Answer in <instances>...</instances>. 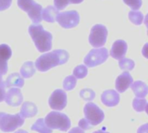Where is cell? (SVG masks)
I'll list each match as a JSON object with an SVG mask.
<instances>
[{
	"label": "cell",
	"mask_w": 148,
	"mask_h": 133,
	"mask_svg": "<svg viewBox=\"0 0 148 133\" xmlns=\"http://www.w3.org/2000/svg\"><path fill=\"white\" fill-rule=\"evenodd\" d=\"M134 61L131 59H127V58H122L119 61V66L121 68V69L128 72L131 71L134 68Z\"/></svg>",
	"instance_id": "obj_23"
},
{
	"label": "cell",
	"mask_w": 148,
	"mask_h": 133,
	"mask_svg": "<svg viewBox=\"0 0 148 133\" xmlns=\"http://www.w3.org/2000/svg\"><path fill=\"white\" fill-rule=\"evenodd\" d=\"M127 51V42L123 40H117L112 45V48L110 50V55L113 58L120 61L121 59L124 58Z\"/></svg>",
	"instance_id": "obj_13"
},
{
	"label": "cell",
	"mask_w": 148,
	"mask_h": 133,
	"mask_svg": "<svg viewBox=\"0 0 148 133\" xmlns=\"http://www.w3.org/2000/svg\"><path fill=\"white\" fill-rule=\"evenodd\" d=\"M44 122L49 129H56L62 132L69 131L71 126V122L69 117L64 113L56 111L49 113L46 116Z\"/></svg>",
	"instance_id": "obj_3"
},
{
	"label": "cell",
	"mask_w": 148,
	"mask_h": 133,
	"mask_svg": "<svg viewBox=\"0 0 148 133\" xmlns=\"http://www.w3.org/2000/svg\"><path fill=\"white\" fill-rule=\"evenodd\" d=\"M49 105L53 110L61 111L67 106V94L62 89L55 90L49 99Z\"/></svg>",
	"instance_id": "obj_10"
},
{
	"label": "cell",
	"mask_w": 148,
	"mask_h": 133,
	"mask_svg": "<svg viewBox=\"0 0 148 133\" xmlns=\"http://www.w3.org/2000/svg\"><path fill=\"white\" fill-rule=\"evenodd\" d=\"M5 88H6V87H5L4 81L3 80V81L0 83V102H2L3 100H4L5 94H6Z\"/></svg>",
	"instance_id": "obj_32"
},
{
	"label": "cell",
	"mask_w": 148,
	"mask_h": 133,
	"mask_svg": "<svg viewBox=\"0 0 148 133\" xmlns=\"http://www.w3.org/2000/svg\"><path fill=\"white\" fill-rule=\"evenodd\" d=\"M88 74V68L84 65H79L77 66L73 72V76H75L77 79H83Z\"/></svg>",
	"instance_id": "obj_25"
},
{
	"label": "cell",
	"mask_w": 148,
	"mask_h": 133,
	"mask_svg": "<svg viewBox=\"0 0 148 133\" xmlns=\"http://www.w3.org/2000/svg\"><path fill=\"white\" fill-rule=\"evenodd\" d=\"M5 87H23V84H24V80L23 78L17 73H14L11 74L10 76H8V78L6 79L5 82Z\"/></svg>",
	"instance_id": "obj_18"
},
{
	"label": "cell",
	"mask_w": 148,
	"mask_h": 133,
	"mask_svg": "<svg viewBox=\"0 0 148 133\" xmlns=\"http://www.w3.org/2000/svg\"><path fill=\"white\" fill-rule=\"evenodd\" d=\"M133 107L138 113L145 112L147 107V102L145 99L141 98H135L133 100Z\"/></svg>",
	"instance_id": "obj_22"
},
{
	"label": "cell",
	"mask_w": 148,
	"mask_h": 133,
	"mask_svg": "<svg viewBox=\"0 0 148 133\" xmlns=\"http://www.w3.org/2000/svg\"><path fill=\"white\" fill-rule=\"evenodd\" d=\"M131 88H132L133 92L134 93L136 98L145 99V97L147 95L148 87L147 84L144 83L143 81L138 80V81H135V82L132 83Z\"/></svg>",
	"instance_id": "obj_17"
},
{
	"label": "cell",
	"mask_w": 148,
	"mask_h": 133,
	"mask_svg": "<svg viewBox=\"0 0 148 133\" xmlns=\"http://www.w3.org/2000/svg\"><path fill=\"white\" fill-rule=\"evenodd\" d=\"M76 86V78L73 75L68 76L63 80V88L65 91H70L74 89Z\"/></svg>",
	"instance_id": "obj_26"
},
{
	"label": "cell",
	"mask_w": 148,
	"mask_h": 133,
	"mask_svg": "<svg viewBox=\"0 0 148 133\" xmlns=\"http://www.w3.org/2000/svg\"><path fill=\"white\" fill-rule=\"evenodd\" d=\"M29 34L39 52L44 53L51 49L52 35L46 31L40 23L30 25L29 27Z\"/></svg>",
	"instance_id": "obj_2"
},
{
	"label": "cell",
	"mask_w": 148,
	"mask_h": 133,
	"mask_svg": "<svg viewBox=\"0 0 148 133\" xmlns=\"http://www.w3.org/2000/svg\"><path fill=\"white\" fill-rule=\"evenodd\" d=\"M36 69L34 68V63L32 61H27L23 63L20 69V74L23 78H30L34 75Z\"/></svg>",
	"instance_id": "obj_20"
},
{
	"label": "cell",
	"mask_w": 148,
	"mask_h": 133,
	"mask_svg": "<svg viewBox=\"0 0 148 133\" xmlns=\"http://www.w3.org/2000/svg\"><path fill=\"white\" fill-rule=\"evenodd\" d=\"M58 10L54 6H48L42 11V18L48 23H54L56 21V16L58 15Z\"/></svg>",
	"instance_id": "obj_19"
},
{
	"label": "cell",
	"mask_w": 148,
	"mask_h": 133,
	"mask_svg": "<svg viewBox=\"0 0 148 133\" xmlns=\"http://www.w3.org/2000/svg\"><path fill=\"white\" fill-rule=\"evenodd\" d=\"M80 97L86 101H91L95 98V93L92 89L85 88L80 92Z\"/></svg>",
	"instance_id": "obj_27"
},
{
	"label": "cell",
	"mask_w": 148,
	"mask_h": 133,
	"mask_svg": "<svg viewBox=\"0 0 148 133\" xmlns=\"http://www.w3.org/2000/svg\"><path fill=\"white\" fill-rule=\"evenodd\" d=\"M93 133H109V132H104V131H102V130H99V131H96V132H93Z\"/></svg>",
	"instance_id": "obj_37"
},
{
	"label": "cell",
	"mask_w": 148,
	"mask_h": 133,
	"mask_svg": "<svg viewBox=\"0 0 148 133\" xmlns=\"http://www.w3.org/2000/svg\"><path fill=\"white\" fill-rule=\"evenodd\" d=\"M126 4H127L133 10H139L142 5V0H123Z\"/></svg>",
	"instance_id": "obj_28"
},
{
	"label": "cell",
	"mask_w": 148,
	"mask_h": 133,
	"mask_svg": "<svg viewBox=\"0 0 148 133\" xmlns=\"http://www.w3.org/2000/svg\"><path fill=\"white\" fill-rule=\"evenodd\" d=\"M54 3H55V8L57 10H61L65 9V7H67L69 3V0H54Z\"/></svg>",
	"instance_id": "obj_29"
},
{
	"label": "cell",
	"mask_w": 148,
	"mask_h": 133,
	"mask_svg": "<svg viewBox=\"0 0 148 133\" xmlns=\"http://www.w3.org/2000/svg\"><path fill=\"white\" fill-rule=\"evenodd\" d=\"M11 48L7 44L0 45V74L4 75L8 71L7 61L11 57Z\"/></svg>",
	"instance_id": "obj_12"
},
{
	"label": "cell",
	"mask_w": 148,
	"mask_h": 133,
	"mask_svg": "<svg viewBox=\"0 0 148 133\" xmlns=\"http://www.w3.org/2000/svg\"><path fill=\"white\" fill-rule=\"evenodd\" d=\"M78 125H79V128H81V129L83 130V131H84V130H89V129H91V127H92V125H89V123L86 120V119H81V120L79 121Z\"/></svg>",
	"instance_id": "obj_30"
},
{
	"label": "cell",
	"mask_w": 148,
	"mask_h": 133,
	"mask_svg": "<svg viewBox=\"0 0 148 133\" xmlns=\"http://www.w3.org/2000/svg\"><path fill=\"white\" fill-rule=\"evenodd\" d=\"M108 51L105 48H95L89 51V53L84 58V63L86 67L94 68L104 63L108 58Z\"/></svg>",
	"instance_id": "obj_6"
},
{
	"label": "cell",
	"mask_w": 148,
	"mask_h": 133,
	"mask_svg": "<svg viewBox=\"0 0 148 133\" xmlns=\"http://www.w3.org/2000/svg\"><path fill=\"white\" fill-rule=\"evenodd\" d=\"M2 76H3V75H1V74H0V83H1L2 81H3V79H2Z\"/></svg>",
	"instance_id": "obj_38"
},
{
	"label": "cell",
	"mask_w": 148,
	"mask_h": 133,
	"mask_svg": "<svg viewBox=\"0 0 148 133\" xmlns=\"http://www.w3.org/2000/svg\"><path fill=\"white\" fill-rule=\"evenodd\" d=\"M36 113H37L36 106L32 102L27 101L22 105L19 114L23 119H27V118H32V117L36 116Z\"/></svg>",
	"instance_id": "obj_16"
},
{
	"label": "cell",
	"mask_w": 148,
	"mask_h": 133,
	"mask_svg": "<svg viewBox=\"0 0 148 133\" xmlns=\"http://www.w3.org/2000/svg\"><path fill=\"white\" fill-rule=\"evenodd\" d=\"M129 19L135 25H140L143 23V14L140 11L132 10L129 12Z\"/></svg>",
	"instance_id": "obj_24"
},
{
	"label": "cell",
	"mask_w": 148,
	"mask_h": 133,
	"mask_svg": "<svg viewBox=\"0 0 148 133\" xmlns=\"http://www.w3.org/2000/svg\"><path fill=\"white\" fill-rule=\"evenodd\" d=\"M108 29L102 24H96L91 29V32L88 37L89 43L94 48L102 47L107 41Z\"/></svg>",
	"instance_id": "obj_8"
},
{
	"label": "cell",
	"mask_w": 148,
	"mask_h": 133,
	"mask_svg": "<svg viewBox=\"0 0 148 133\" xmlns=\"http://www.w3.org/2000/svg\"><path fill=\"white\" fill-rule=\"evenodd\" d=\"M23 123L24 119H23L19 113L11 115L5 113H0V130L3 132H14L21 127Z\"/></svg>",
	"instance_id": "obj_5"
},
{
	"label": "cell",
	"mask_w": 148,
	"mask_h": 133,
	"mask_svg": "<svg viewBox=\"0 0 148 133\" xmlns=\"http://www.w3.org/2000/svg\"><path fill=\"white\" fill-rule=\"evenodd\" d=\"M17 5L22 10L28 13L29 17L34 24H38L42 20V7L41 4L36 3L34 0H17Z\"/></svg>",
	"instance_id": "obj_4"
},
{
	"label": "cell",
	"mask_w": 148,
	"mask_h": 133,
	"mask_svg": "<svg viewBox=\"0 0 148 133\" xmlns=\"http://www.w3.org/2000/svg\"><path fill=\"white\" fill-rule=\"evenodd\" d=\"M23 100V94L18 88H10L4 98L6 104L10 106H19L22 105Z\"/></svg>",
	"instance_id": "obj_11"
},
{
	"label": "cell",
	"mask_w": 148,
	"mask_h": 133,
	"mask_svg": "<svg viewBox=\"0 0 148 133\" xmlns=\"http://www.w3.org/2000/svg\"><path fill=\"white\" fill-rule=\"evenodd\" d=\"M82 1H83V0H69V3H74V4H75V3H81Z\"/></svg>",
	"instance_id": "obj_35"
},
{
	"label": "cell",
	"mask_w": 148,
	"mask_h": 133,
	"mask_svg": "<svg viewBox=\"0 0 148 133\" xmlns=\"http://www.w3.org/2000/svg\"><path fill=\"white\" fill-rule=\"evenodd\" d=\"M69 55L66 50L57 49L42 55L36 61V67L40 72H46L52 68L62 65L69 61Z\"/></svg>",
	"instance_id": "obj_1"
},
{
	"label": "cell",
	"mask_w": 148,
	"mask_h": 133,
	"mask_svg": "<svg viewBox=\"0 0 148 133\" xmlns=\"http://www.w3.org/2000/svg\"><path fill=\"white\" fill-rule=\"evenodd\" d=\"M31 130L35 131V132H37L39 133H52V132H53L51 129H49L46 125L43 119H37L35 122V124L31 126Z\"/></svg>",
	"instance_id": "obj_21"
},
{
	"label": "cell",
	"mask_w": 148,
	"mask_h": 133,
	"mask_svg": "<svg viewBox=\"0 0 148 133\" xmlns=\"http://www.w3.org/2000/svg\"><path fill=\"white\" fill-rule=\"evenodd\" d=\"M56 20L64 29H71L76 27L80 22V16L76 10H69L58 13Z\"/></svg>",
	"instance_id": "obj_9"
},
{
	"label": "cell",
	"mask_w": 148,
	"mask_h": 133,
	"mask_svg": "<svg viewBox=\"0 0 148 133\" xmlns=\"http://www.w3.org/2000/svg\"><path fill=\"white\" fill-rule=\"evenodd\" d=\"M147 125L141 126V127L139 129L138 133H147Z\"/></svg>",
	"instance_id": "obj_34"
},
{
	"label": "cell",
	"mask_w": 148,
	"mask_h": 133,
	"mask_svg": "<svg viewBox=\"0 0 148 133\" xmlns=\"http://www.w3.org/2000/svg\"><path fill=\"white\" fill-rule=\"evenodd\" d=\"M12 0H0V11L7 10L11 5Z\"/></svg>",
	"instance_id": "obj_31"
},
{
	"label": "cell",
	"mask_w": 148,
	"mask_h": 133,
	"mask_svg": "<svg viewBox=\"0 0 148 133\" xmlns=\"http://www.w3.org/2000/svg\"><path fill=\"white\" fill-rule=\"evenodd\" d=\"M84 115L86 120L92 126L98 125L104 119V113L103 111L96 106L95 103H87L84 106Z\"/></svg>",
	"instance_id": "obj_7"
},
{
	"label": "cell",
	"mask_w": 148,
	"mask_h": 133,
	"mask_svg": "<svg viewBox=\"0 0 148 133\" xmlns=\"http://www.w3.org/2000/svg\"><path fill=\"white\" fill-rule=\"evenodd\" d=\"M133 82L134 80L131 74L125 71L117 77L115 81V88L119 93H124L131 87Z\"/></svg>",
	"instance_id": "obj_14"
},
{
	"label": "cell",
	"mask_w": 148,
	"mask_h": 133,
	"mask_svg": "<svg viewBox=\"0 0 148 133\" xmlns=\"http://www.w3.org/2000/svg\"><path fill=\"white\" fill-rule=\"evenodd\" d=\"M14 133H28L26 131H23V130H19V131H16V132Z\"/></svg>",
	"instance_id": "obj_36"
},
{
	"label": "cell",
	"mask_w": 148,
	"mask_h": 133,
	"mask_svg": "<svg viewBox=\"0 0 148 133\" xmlns=\"http://www.w3.org/2000/svg\"><path fill=\"white\" fill-rule=\"evenodd\" d=\"M69 133H85L83 130H82L79 127H74L71 131H69Z\"/></svg>",
	"instance_id": "obj_33"
},
{
	"label": "cell",
	"mask_w": 148,
	"mask_h": 133,
	"mask_svg": "<svg viewBox=\"0 0 148 133\" xmlns=\"http://www.w3.org/2000/svg\"><path fill=\"white\" fill-rule=\"evenodd\" d=\"M101 102L103 105L108 107L115 106L120 102V95L114 90H107L104 91L101 94Z\"/></svg>",
	"instance_id": "obj_15"
}]
</instances>
